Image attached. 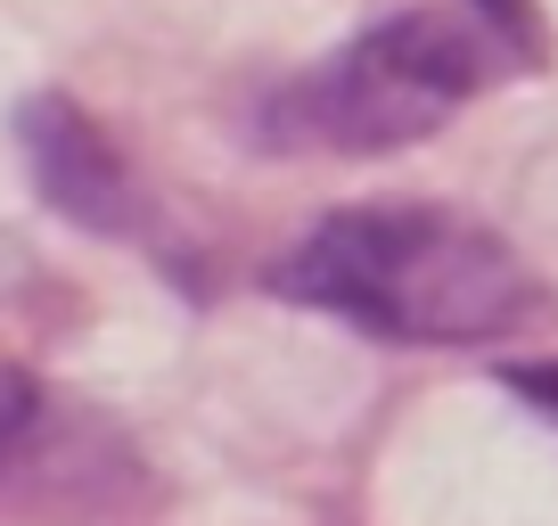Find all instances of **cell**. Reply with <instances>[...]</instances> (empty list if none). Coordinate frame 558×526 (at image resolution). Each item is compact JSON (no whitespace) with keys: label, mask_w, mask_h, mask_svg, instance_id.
<instances>
[{"label":"cell","mask_w":558,"mask_h":526,"mask_svg":"<svg viewBox=\"0 0 558 526\" xmlns=\"http://www.w3.org/2000/svg\"><path fill=\"white\" fill-rule=\"evenodd\" d=\"M17 148H25L34 190L50 198V214L99 230V239H132V230L148 223V198H140L123 148L107 141V132H99L74 99H58V91L25 99V107H17Z\"/></svg>","instance_id":"3957f363"},{"label":"cell","mask_w":558,"mask_h":526,"mask_svg":"<svg viewBox=\"0 0 558 526\" xmlns=\"http://www.w3.org/2000/svg\"><path fill=\"white\" fill-rule=\"evenodd\" d=\"M501 386L518 395V404H534L542 420H558V362H509Z\"/></svg>","instance_id":"5b68a950"},{"label":"cell","mask_w":558,"mask_h":526,"mask_svg":"<svg viewBox=\"0 0 558 526\" xmlns=\"http://www.w3.org/2000/svg\"><path fill=\"white\" fill-rule=\"evenodd\" d=\"M542 41L501 25L485 0H427L353 34L313 74L263 99V148L288 157H386L418 148L476 99L485 83L534 67Z\"/></svg>","instance_id":"7a4b0ae2"},{"label":"cell","mask_w":558,"mask_h":526,"mask_svg":"<svg viewBox=\"0 0 558 526\" xmlns=\"http://www.w3.org/2000/svg\"><path fill=\"white\" fill-rule=\"evenodd\" d=\"M271 297L353 321L386 346H493L542 321L534 263L501 230L427 198L345 206L271 263Z\"/></svg>","instance_id":"6da1fadb"},{"label":"cell","mask_w":558,"mask_h":526,"mask_svg":"<svg viewBox=\"0 0 558 526\" xmlns=\"http://www.w3.org/2000/svg\"><path fill=\"white\" fill-rule=\"evenodd\" d=\"M34 411H41V386H34V370H17L9 354H0V453H17V444H25Z\"/></svg>","instance_id":"277c9868"}]
</instances>
